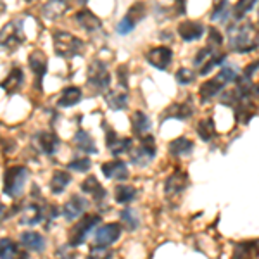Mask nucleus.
<instances>
[{"instance_id": "nucleus-1", "label": "nucleus", "mask_w": 259, "mask_h": 259, "mask_svg": "<svg viewBox=\"0 0 259 259\" xmlns=\"http://www.w3.org/2000/svg\"><path fill=\"white\" fill-rule=\"evenodd\" d=\"M228 44L235 52L245 54L257 49V33L252 23H237L228 26Z\"/></svg>"}, {"instance_id": "nucleus-2", "label": "nucleus", "mask_w": 259, "mask_h": 259, "mask_svg": "<svg viewBox=\"0 0 259 259\" xmlns=\"http://www.w3.org/2000/svg\"><path fill=\"white\" fill-rule=\"evenodd\" d=\"M237 78H239V74H237V71L233 68H223L214 78L202 83V87L199 89V97L202 100V104H206L211 97L220 94V92L227 85H230L232 81H237Z\"/></svg>"}, {"instance_id": "nucleus-3", "label": "nucleus", "mask_w": 259, "mask_h": 259, "mask_svg": "<svg viewBox=\"0 0 259 259\" xmlns=\"http://www.w3.org/2000/svg\"><path fill=\"white\" fill-rule=\"evenodd\" d=\"M26 36L23 30V19H12L0 30V50L2 52H14L24 44Z\"/></svg>"}, {"instance_id": "nucleus-4", "label": "nucleus", "mask_w": 259, "mask_h": 259, "mask_svg": "<svg viewBox=\"0 0 259 259\" xmlns=\"http://www.w3.org/2000/svg\"><path fill=\"white\" fill-rule=\"evenodd\" d=\"M83 47H85L83 40L71 35L68 31L54 33V50H56V54L62 57V59H71V57L80 56Z\"/></svg>"}, {"instance_id": "nucleus-5", "label": "nucleus", "mask_w": 259, "mask_h": 259, "mask_svg": "<svg viewBox=\"0 0 259 259\" xmlns=\"http://www.w3.org/2000/svg\"><path fill=\"white\" fill-rule=\"evenodd\" d=\"M28 180V169L24 166H12L4 173V194L12 199H18L24 190Z\"/></svg>"}, {"instance_id": "nucleus-6", "label": "nucleus", "mask_w": 259, "mask_h": 259, "mask_svg": "<svg viewBox=\"0 0 259 259\" xmlns=\"http://www.w3.org/2000/svg\"><path fill=\"white\" fill-rule=\"evenodd\" d=\"M87 83L94 89L95 92L102 94V92H107L111 85V74L109 69H107V64L104 61L95 59L92 64L89 66V71H87Z\"/></svg>"}, {"instance_id": "nucleus-7", "label": "nucleus", "mask_w": 259, "mask_h": 259, "mask_svg": "<svg viewBox=\"0 0 259 259\" xmlns=\"http://www.w3.org/2000/svg\"><path fill=\"white\" fill-rule=\"evenodd\" d=\"M100 221H102V218H100L99 214H89V216H85L80 223L74 225L73 230H71V233H69V245L71 247H80V245L85 244L89 233L95 227H99Z\"/></svg>"}, {"instance_id": "nucleus-8", "label": "nucleus", "mask_w": 259, "mask_h": 259, "mask_svg": "<svg viewBox=\"0 0 259 259\" xmlns=\"http://www.w3.org/2000/svg\"><path fill=\"white\" fill-rule=\"evenodd\" d=\"M156 140L152 135H145L142 139V144L139 145V149L132 154V162L137 166H147L150 161L156 157Z\"/></svg>"}, {"instance_id": "nucleus-9", "label": "nucleus", "mask_w": 259, "mask_h": 259, "mask_svg": "<svg viewBox=\"0 0 259 259\" xmlns=\"http://www.w3.org/2000/svg\"><path fill=\"white\" fill-rule=\"evenodd\" d=\"M145 59L149 61L150 66H154L156 69H168L173 61V50L169 47H154L145 54Z\"/></svg>"}, {"instance_id": "nucleus-10", "label": "nucleus", "mask_w": 259, "mask_h": 259, "mask_svg": "<svg viewBox=\"0 0 259 259\" xmlns=\"http://www.w3.org/2000/svg\"><path fill=\"white\" fill-rule=\"evenodd\" d=\"M30 68L35 74V87L36 90H41V81H44L45 74H47V56L41 50H33L28 57Z\"/></svg>"}, {"instance_id": "nucleus-11", "label": "nucleus", "mask_w": 259, "mask_h": 259, "mask_svg": "<svg viewBox=\"0 0 259 259\" xmlns=\"http://www.w3.org/2000/svg\"><path fill=\"white\" fill-rule=\"evenodd\" d=\"M87 207H89V200L83 199L81 195H73V197L64 204V207H62V216L68 221L78 220L81 214H85Z\"/></svg>"}, {"instance_id": "nucleus-12", "label": "nucleus", "mask_w": 259, "mask_h": 259, "mask_svg": "<svg viewBox=\"0 0 259 259\" xmlns=\"http://www.w3.org/2000/svg\"><path fill=\"white\" fill-rule=\"evenodd\" d=\"M189 187V175L185 171H175L173 175H169V178L166 180L164 183V192L168 197H173V195L182 194L183 190Z\"/></svg>"}, {"instance_id": "nucleus-13", "label": "nucleus", "mask_w": 259, "mask_h": 259, "mask_svg": "<svg viewBox=\"0 0 259 259\" xmlns=\"http://www.w3.org/2000/svg\"><path fill=\"white\" fill-rule=\"evenodd\" d=\"M121 237V225L118 223H107L104 227H100L95 232V242L97 245H112L114 242H118Z\"/></svg>"}, {"instance_id": "nucleus-14", "label": "nucleus", "mask_w": 259, "mask_h": 259, "mask_svg": "<svg viewBox=\"0 0 259 259\" xmlns=\"http://www.w3.org/2000/svg\"><path fill=\"white\" fill-rule=\"evenodd\" d=\"M192 114H194V106H192L190 100H187V102H175V104H171L169 107H166V111L162 112L161 121H164L168 118L185 121V119H189Z\"/></svg>"}, {"instance_id": "nucleus-15", "label": "nucleus", "mask_w": 259, "mask_h": 259, "mask_svg": "<svg viewBox=\"0 0 259 259\" xmlns=\"http://www.w3.org/2000/svg\"><path fill=\"white\" fill-rule=\"evenodd\" d=\"M178 35L185 41L199 40L204 35V24L197 21H183L178 24Z\"/></svg>"}, {"instance_id": "nucleus-16", "label": "nucleus", "mask_w": 259, "mask_h": 259, "mask_svg": "<svg viewBox=\"0 0 259 259\" xmlns=\"http://www.w3.org/2000/svg\"><path fill=\"white\" fill-rule=\"evenodd\" d=\"M102 173H104V177H106V178L119 180V182H121V180H126L130 177L126 162L119 161V159L104 162V164H102Z\"/></svg>"}, {"instance_id": "nucleus-17", "label": "nucleus", "mask_w": 259, "mask_h": 259, "mask_svg": "<svg viewBox=\"0 0 259 259\" xmlns=\"http://www.w3.org/2000/svg\"><path fill=\"white\" fill-rule=\"evenodd\" d=\"M23 83H24V73H23V69L18 66V68H12L9 71V74L4 78V81L0 83V89L6 90L9 95H12V94H16L21 87H23Z\"/></svg>"}, {"instance_id": "nucleus-18", "label": "nucleus", "mask_w": 259, "mask_h": 259, "mask_svg": "<svg viewBox=\"0 0 259 259\" xmlns=\"http://www.w3.org/2000/svg\"><path fill=\"white\" fill-rule=\"evenodd\" d=\"M21 245H24L28 250H33V252H41L47 247V242H45V237L40 235L38 232H23L19 237Z\"/></svg>"}, {"instance_id": "nucleus-19", "label": "nucleus", "mask_w": 259, "mask_h": 259, "mask_svg": "<svg viewBox=\"0 0 259 259\" xmlns=\"http://www.w3.org/2000/svg\"><path fill=\"white\" fill-rule=\"evenodd\" d=\"M74 19H76V23L80 24L85 31H97L102 28V21H100L97 16L89 9L78 11L76 16H74Z\"/></svg>"}, {"instance_id": "nucleus-20", "label": "nucleus", "mask_w": 259, "mask_h": 259, "mask_svg": "<svg viewBox=\"0 0 259 259\" xmlns=\"http://www.w3.org/2000/svg\"><path fill=\"white\" fill-rule=\"evenodd\" d=\"M36 140H38V145H40L41 152H45L47 156H52V154H56L57 149L61 147V139L56 135V133L40 132L38 135H36Z\"/></svg>"}, {"instance_id": "nucleus-21", "label": "nucleus", "mask_w": 259, "mask_h": 259, "mask_svg": "<svg viewBox=\"0 0 259 259\" xmlns=\"http://www.w3.org/2000/svg\"><path fill=\"white\" fill-rule=\"evenodd\" d=\"M81 97H83L81 89H78V87H66V89H62L59 99H57V106L59 107L76 106V104H80Z\"/></svg>"}, {"instance_id": "nucleus-22", "label": "nucleus", "mask_w": 259, "mask_h": 259, "mask_svg": "<svg viewBox=\"0 0 259 259\" xmlns=\"http://www.w3.org/2000/svg\"><path fill=\"white\" fill-rule=\"evenodd\" d=\"M0 259H30L26 252H21L18 244L11 239L0 240Z\"/></svg>"}, {"instance_id": "nucleus-23", "label": "nucleus", "mask_w": 259, "mask_h": 259, "mask_svg": "<svg viewBox=\"0 0 259 259\" xmlns=\"http://www.w3.org/2000/svg\"><path fill=\"white\" fill-rule=\"evenodd\" d=\"M130 123H132V130L135 135H140V137H145L150 130V119L145 112L142 111H137L133 112V116L130 118Z\"/></svg>"}, {"instance_id": "nucleus-24", "label": "nucleus", "mask_w": 259, "mask_h": 259, "mask_svg": "<svg viewBox=\"0 0 259 259\" xmlns=\"http://www.w3.org/2000/svg\"><path fill=\"white\" fill-rule=\"evenodd\" d=\"M74 144L76 147L83 150L85 154H97V145H95V140L92 139V135L85 130H78L74 133Z\"/></svg>"}, {"instance_id": "nucleus-25", "label": "nucleus", "mask_w": 259, "mask_h": 259, "mask_svg": "<svg viewBox=\"0 0 259 259\" xmlns=\"http://www.w3.org/2000/svg\"><path fill=\"white\" fill-rule=\"evenodd\" d=\"M169 154L175 157H183L189 156V154L194 150V142L185 139V137H180V139H175L173 142H169Z\"/></svg>"}, {"instance_id": "nucleus-26", "label": "nucleus", "mask_w": 259, "mask_h": 259, "mask_svg": "<svg viewBox=\"0 0 259 259\" xmlns=\"http://www.w3.org/2000/svg\"><path fill=\"white\" fill-rule=\"evenodd\" d=\"M44 207L38 206V204H30V206L26 207V209L23 211V216H21V223L23 225H30V227H33V225L40 223L41 220H44Z\"/></svg>"}, {"instance_id": "nucleus-27", "label": "nucleus", "mask_w": 259, "mask_h": 259, "mask_svg": "<svg viewBox=\"0 0 259 259\" xmlns=\"http://www.w3.org/2000/svg\"><path fill=\"white\" fill-rule=\"evenodd\" d=\"M81 190L85 192V194H90L92 197L97 200V202L106 199V189H104V187H100V183L97 182V178H95V177L87 178L85 182L81 183Z\"/></svg>"}, {"instance_id": "nucleus-28", "label": "nucleus", "mask_w": 259, "mask_h": 259, "mask_svg": "<svg viewBox=\"0 0 259 259\" xmlns=\"http://www.w3.org/2000/svg\"><path fill=\"white\" fill-rule=\"evenodd\" d=\"M68 11V6H66L64 0H49L47 6L41 9V12H44V16L50 21H56L59 19L64 12Z\"/></svg>"}, {"instance_id": "nucleus-29", "label": "nucleus", "mask_w": 259, "mask_h": 259, "mask_svg": "<svg viewBox=\"0 0 259 259\" xmlns=\"http://www.w3.org/2000/svg\"><path fill=\"white\" fill-rule=\"evenodd\" d=\"M257 252V240H245L235 245V256L233 259H256Z\"/></svg>"}, {"instance_id": "nucleus-30", "label": "nucleus", "mask_w": 259, "mask_h": 259, "mask_svg": "<svg viewBox=\"0 0 259 259\" xmlns=\"http://www.w3.org/2000/svg\"><path fill=\"white\" fill-rule=\"evenodd\" d=\"M71 183V175L68 171H56L52 180H50V190L54 195H61Z\"/></svg>"}, {"instance_id": "nucleus-31", "label": "nucleus", "mask_w": 259, "mask_h": 259, "mask_svg": "<svg viewBox=\"0 0 259 259\" xmlns=\"http://www.w3.org/2000/svg\"><path fill=\"white\" fill-rule=\"evenodd\" d=\"M106 102L112 111H121L128 106V94L124 90H112L106 95Z\"/></svg>"}, {"instance_id": "nucleus-32", "label": "nucleus", "mask_w": 259, "mask_h": 259, "mask_svg": "<svg viewBox=\"0 0 259 259\" xmlns=\"http://www.w3.org/2000/svg\"><path fill=\"white\" fill-rule=\"evenodd\" d=\"M137 189L132 185H118L114 189V199L118 204H130L137 199Z\"/></svg>"}, {"instance_id": "nucleus-33", "label": "nucleus", "mask_w": 259, "mask_h": 259, "mask_svg": "<svg viewBox=\"0 0 259 259\" xmlns=\"http://www.w3.org/2000/svg\"><path fill=\"white\" fill-rule=\"evenodd\" d=\"M197 135L200 137V140L204 142H211L216 137V130H214V121L211 118H204L199 121L197 124Z\"/></svg>"}, {"instance_id": "nucleus-34", "label": "nucleus", "mask_w": 259, "mask_h": 259, "mask_svg": "<svg viewBox=\"0 0 259 259\" xmlns=\"http://www.w3.org/2000/svg\"><path fill=\"white\" fill-rule=\"evenodd\" d=\"M225 61H227V54H218V56H216V54H212L209 59H207V61L204 62V64L199 68V74H200V76H206V74L209 73V71L214 69L216 66L223 64Z\"/></svg>"}, {"instance_id": "nucleus-35", "label": "nucleus", "mask_w": 259, "mask_h": 259, "mask_svg": "<svg viewBox=\"0 0 259 259\" xmlns=\"http://www.w3.org/2000/svg\"><path fill=\"white\" fill-rule=\"evenodd\" d=\"M257 4V0H239L233 7V16L237 18V21H240L245 14H249L254 9V6Z\"/></svg>"}, {"instance_id": "nucleus-36", "label": "nucleus", "mask_w": 259, "mask_h": 259, "mask_svg": "<svg viewBox=\"0 0 259 259\" xmlns=\"http://www.w3.org/2000/svg\"><path fill=\"white\" fill-rule=\"evenodd\" d=\"M121 214V220H123V223L126 225V227L130 230H137L140 225V218H139V212H137L135 209H130V207H126V209H123L119 212Z\"/></svg>"}, {"instance_id": "nucleus-37", "label": "nucleus", "mask_w": 259, "mask_h": 259, "mask_svg": "<svg viewBox=\"0 0 259 259\" xmlns=\"http://www.w3.org/2000/svg\"><path fill=\"white\" fill-rule=\"evenodd\" d=\"M145 14H147V9H145V4L144 2H135L132 7H130V11L126 12V18H130L133 21V23H139L145 18Z\"/></svg>"}, {"instance_id": "nucleus-38", "label": "nucleus", "mask_w": 259, "mask_h": 259, "mask_svg": "<svg viewBox=\"0 0 259 259\" xmlns=\"http://www.w3.org/2000/svg\"><path fill=\"white\" fill-rule=\"evenodd\" d=\"M230 14V6L227 0H221L214 6V11L211 12V19L212 21H227Z\"/></svg>"}, {"instance_id": "nucleus-39", "label": "nucleus", "mask_w": 259, "mask_h": 259, "mask_svg": "<svg viewBox=\"0 0 259 259\" xmlns=\"http://www.w3.org/2000/svg\"><path fill=\"white\" fill-rule=\"evenodd\" d=\"M92 168V161L90 157H80V159H73L68 164V169L71 171H78V173H85Z\"/></svg>"}, {"instance_id": "nucleus-40", "label": "nucleus", "mask_w": 259, "mask_h": 259, "mask_svg": "<svg viewBox=\"0 0 259 259\" xmlns=\"http://www.w3.org/2000/svg\"><path fill=\"white\" fill-rule=\"evenodd\" d=\"M175 78H177L178 85L185 87V85H190V83L195 80V74H194V71H190L187 68H180L177 71V74H175Z\"/></svg>"}, {"instance_id": "nucleus-41", "label": "nucleus", "mask_w": 259, "mask_h": 259, "mask_svg": "<svg viewBox=\"0 0 259 259\" xmlns=\"http://www.w3.org/2000/svg\"><path fill=\"white\" fill-rule=\"evenodd\" d=\"M132 139H121L118 140L116 139L114 144L111 145V154L112 156H119V154H123V152H126V150H130V147H132Z\"/></svg>"}, {"instance_id": "nucleus-42", "label": "nucleus", "mask_w": 259, "mask_h": 259, "mask_svg": "<svg viewBox=\"0 0 259 259\" xmlns=\"http://www.w3.org/2000/svg\"><path fill=\"white\" fill-rule=\"evenodd\" d=\"M112 252L106 245H97V247H92L90 254L87 256V259H111Z\"/></svg>"}, {"instance_id": "nucleus-43", "label": "nucleus", "mask_w": 259, "mask_h": 259, "mask_svg": "<svg viewBox=\"0 0 259 259\" xmlns=\"http://www.w3.org/2000/svg\"><path fill=\"white\" fill-rule=\"evenodd\" d=\"M212 54H214V52H212V49H211V47H202V49H200L199 52H197V56H195L194 66H195V68H200V66H202L207 59H209Z\"/></svg>"}, {"instance_id": "nucleus-44", "label": "nucleus", "mask_w": 259, "mask_h": 259, "mask_svg": "<svg viewBox=\"0 0 259 259\" xmlns=\"http://www.w3.org/2000/svg\"><path fill=\"white\" fill-rule=\"evenodd\" d=\"M135 26H137V24L133 23V21L130 19V18H126V16H124V18L118 23L116 30H118L119 35H128V33H132L133 30H135Z\"/></svg>"}, {"instance_id": "nucleus-45", "label": "nucleus", "mask_w": 259, "mask_h": 259, "mask_svg": "<svg viewBox=\"0 0 259 259\" xmlns=\"http://www.w3.org/2000/svg\"><path fill=\"white\" fill-rule=\"evenodd\" d=\"M116 73H118V81L121 85V90H128V66L121 64Z\"/></svg>"}, {"instance_id": "nucleus-46", "label": "nucleus", "mask_w": 259, "mask_h": 259, "mask_svg": "<svg viewBox=\"0 0 259 259\" xmlns=\"http://www.w3.org/2000/svg\"><path fill=\"white\" fill-rule=\"evenodd\" d=\"M223 44V35L216 30V28H211L209 30V47L214 49V47H220Z\"/></svg>"}, {"instance_id": "nucleus-47", "label": "nucleus", "mask_w": 259, "mask_h": 259, "mask_svg": "<svg viewBox=\"0 0 259 259\" xmlns=\"http://www.w3.org/2000/svg\"><path fill=\"white\" fill-rule=\"evenodd\" d=\"M56 257L57 259H74L76 254L71 250V245H66V247H59L56 250Z\"/></svg>"}, {"instance_id": "nucleus-48", "label": "nucleus", "mask_w": 259, "mask_h": 259, "mask_svg": "<svg viewBox=\"0 0 259 259\" xmlns=\"http://www.w3.org/2000/svg\"><path fill=\"white\" fill-rule=\"evenodd\" d=\"M257 61H254V62H250V64L247 66V68L244 69V76L242 78H245V80H250V78L254 76V74L257 73Z\"/></svg>"}, {"instance_id": "nucleus-49", "label": "nucleus", "mask_w": 259, "mask_h": 259, "mask_svg": "<svg viewBox=\"0 0 259 259\" xmlns=\"http://www.w3.org/2000/svg\"><path fill=\"white\" fill-rule=\"evenodd\" d=\"M116 142V133H114V130H111V128H107L106 130V144H107V147H111L112 144Z\"/></svg>"}, {"instance_id": "nucleus-50", "label": "nucleus", "mask_w": 259, "mask_h": 259, "mask_svg": "<svg viewBox=\"0 0 259 259\" xmlns=\"http://www.w3.org/2000/svg\"><path fill=\"white\" fill-rule=\"evenodd\" d=\"M187 0H177V12L180 16H183L187 12Z\"/></svg>"}, {"instance_id": "nucleus-51", "label": "nucleus", "mask_w": 259, "mask_h": 259, "mask_svg": "<svg viewBox=\"0 0 259 259\" xmlns=\"http://www.w3.org/2000/svg\"><path fill=\"white\" fill-rule=\"evenodd\" d=\"M6 211H7V207L4 206L2 202H0V223H2L4 218H6Z\"/></svg>"}, {"instance_id": "nucleus-52", "label": "nucleus", "mask_w": 259, "mask_h": 259, "mask_svg": "<svg viewBox=\"0 0 259 259\" xmlns=\"http://www.w3.org/2000/svg\"><path fill=\"white\" fill-rule=\"evenodd\" d=\"M2 12H6V4L0 0V14H2Z\"/></svg>"}, {"instance_id": "nucleus-53", "label": "nucleus", "mask_w": 259, "mask_h": 259, "mask_svg": "<svg viewBox=\"0 0 259 259\" xmlns=\"http://www.w3.org/2000/svg\"><path fill=\"white\" fill-rule=\"evenodd\" d=\"M87 2H89V0H80V4H81V6H87Z\"/></svg>"}, {"instance_id": "nucleus-54", "label": "nucleus", "mask_w": 259, "mask_h": 259, "mask_svg": "<svg viewBox=\"0 0 259 259\" xmlns=\"http://www.w3.org/2000/svg\"><path fill=\"white\" fill-rule=\"evenodd\" d=\"M24 2H35V0H24Z\"/></svg>"}]
</instances>
